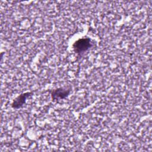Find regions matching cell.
<instances>
[{
	"mask_svg": "<svg viewBox=\"0 0 152 152\" xmlns=\"http://www.w3.org/2000/svg\"><path fill=\"white\" fill-rule=\"evenodd\" d=\"M90 46V40L88 39H80L77 41L74 45L75 51L78 52L86 50Z\"/></svg>",
	"mask_w": 152,
	"mask_h": 152,
	"instance_id": "1",
	"label": "cell"
},
{
	"mask_svg": "<svg viewBox=\"0 0 152 152\" xmlns=\"http://www.w3.org/2000/svg\"><path fill=\"white\" fill-rule=\"evenodd\" d=\"M25 96H26V94H24L20 96V97H18V99H16V100L13 103L14 107H15L16 105H17V107H19L20 105H21L25 101V99H26Z\"/></svg>",
	"mask_w": 152,
	"mask_h": 152,
	"instance_id": "2",
	"label": "cell"
}]
</instances>
